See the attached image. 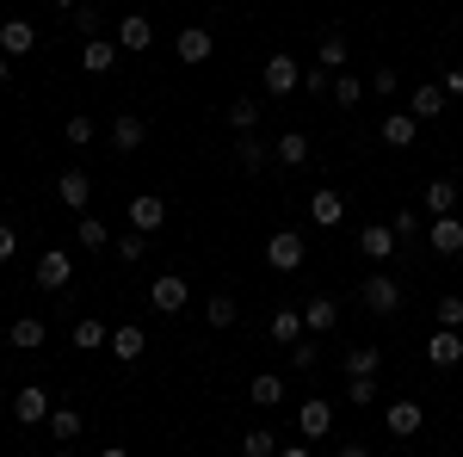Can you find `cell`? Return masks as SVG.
Masks as SVG:
<instances>
[{"label":"cell","mask_w":463,"mask_h":457,"mask_svg":"<svg viewBox=\"0 0 463 457\" xmlns=\"http://www.w3.org/2000/svg\"><path fill=\"white\" fill-rule=\"evenodd\" d=\"M143 142H148L143 118H111V148H118V155H137Z\"/></svg>","instance_id":"obj_20"},{"label":"cell","mask_w":463,"mask_h":457,"mask_svg":"<svg viewBox=\"0 0 463 457\" xmlns=\"http://www.w3.org/2000/svg\"><path fill=\"white\" fill-rule=\"evenodd\" d=\"M420 421H427V408H420V402H390V408H383L390 439H414V433H420Z\"/></svg>","instance_id":"obj_10"},{"label":"cell","mask_w":463,"mask_h":457,"mask_svg":"<svg viewBox=\"0 0 463 457\" xmlns=\"http://www.w3.org/2000/svg\"><path fill=\"white\" fill-rule=\"evenodd\" d=\"M303 328H309V334H334V328H340V303H334V297H309V303H303Z\"/></svg>","instance_id":"obj_13"},{"label":"cell","mask_w":463,"mask_h":457,"mask_svg":"<svg viewBox=\"0 0 463 457\" xmlns=\"http://www.w3.org/2000/svg\"><path fill=\"white\" fill-rule=\"evenodd\" d=\"M74 25H80V32H87V37H99V25H106V13L80 0V6H74Z\"/></svg>","instance_id":"obj_43"},{"label":"cell","mask_w":463,"mask_h":457,"mask_svg":"<svg viewBox=\"0 0 463 457\" xmlns=\"http://www.w3.org/2000/svg\"><path fill=\"white\" fill-rule=\"evenodd\" d=\"M118 62V37H87V50H80V69L87 74H106Z\"/></svg>","instance_id":"obj_23"},{"label":"cell","mask_w":463,"mask_h":457,"mask_svg":"<svg viewBox=\"0 0 463 457\" xmlns=\"http://www.w3.org/2000/svg\"><path fill=\"white\" fill-rule=\"evenodd\" d=\"M106 347H111V358H118V365H137V358L148 352V334L137 328V321H124V328H111Z\"/></svg>","instance_id":"obj_8"},{"label":"cell","mask_w":463,"mask_h":457,"mask_svg":"<svg viewBox=\"0 0 463 457\" xmlns=\"http://www.w3.org/2000/svg\"><path fill=\"white\" fill-rule=\"evenodd\" d=\"M266 266H272V272H297V266H303V235H297V229H279V235L266 242Z\"/></svg>","instance_id":"obj_3"},{"label":"cell","mask_w":463,"mask_h":457,"mask_svg":"<svg viewBox=\"0 0 463 457\" xmlns=\"http://www.w3.org/2000/svg\"><path fill=\"white\" fill-rule=\"evenodd\" d=\"M241 452H248V457H272V452H279V433H272V426H253L248 439H241Z\"/></svg>","instance_id":"obj_36"},{"label":"cell","mask_w":463,"mask_h":457,"mask_svg":"<svg viewBox=\"0 0 463 457\" xmlns=\"http://www.w3.org/2000/svg\"><path fill=\"white\" fill-rule=\"evenodd\" d=\"M377 365H383V352H377V347H353L346 358H340V371H346V377H358V371H377Z\"/></svg>","instance_id":"obj_33"},{"label":"cell","mask_w":463,"mask_h":457,"mask_svg":"<svg viewBox=\"0 0 463 457\" xmlns=\"http://www.w3.org/2000/svg\"><path fill=\"white\" fill-rule=\"evenodd\" d=\"M297 426H303V439H327V433H334V402L309 395V402L297 408Z\"/></svg>","instance_id":"obj_11"},{"label":"cell","mask_w":463,"mask_h":457,"mask_svg":"<svg viewBox=\"0 0 463 457\" xmlns=\"http://www.w3.org/2000/svg\"><path fill=\"white\" fill-rule=\"evenodd\" d=\"M229 124H235V130H253V124H260V100H235V106H229Z\"/></svg>","instance_id":"obj_41"},{"label":"cell","mask_w":463,"mask_h":457,"mask_svg":"<svg viewBox=\"0 0 463 457\" xmlns=\"http://www.w3.org/2000/svg\"><path fill=\"white\" fill-rule=\"evenodd\" d=\"M56 6H62V13H74V6H80V0H56Z\"/></svg>","instance_id":"obj_49"},{"label":"cell","mask_w":463,"mask_h":457,"mask_svg":"<svg viewBox=\"0 0 463 457\" xmlns=\"http://www.w3.org/2000/svg\"><path fill=\"white\" fill-rule=\"evenodd\" d=\"M290 371H316V365H321V352H316V340H290Z\"/></svg>","instance_id":"obj_39"},{"label":"cell","mask_w":463,"mask_h":457,"mask_svg":"<svg viewBox=\"0 0 463 457\" xmlns=\"http://www.w3.org/2000/svg\"><path fill=\"white\" fill-rule=\"evenodd\" d=\"M155 43V25H148V13H130V19H118V50H148Z\"/></svg>","instance_id":"obj_18"},{"label":"cell","mask_w":463,"mask_h":457,"mask_svg":"<svg viewBox=\"0 0 463 457\" xmlns=\"http://www.w3.org/2000/svg\"><path fill=\"white\" fill-rule=\"evenodd\" d=\"M266 334L279 340V347H290V340H303L309 328H303V309H272V321H266Z\"/></svg>","instance_id":"obj_26"},{"label":"cell","mask_w":463,"mask_h":457,"mask_svg":"<svg viewBox=\"0 0 463 457\" xmlns=\"http://www.w3.org/2000/svg\"><path fill=\"white\" fill-rule=\"evenodd\" d=\"M69 142H74V148H87V142H93V118H69Z\"/></svg>","instance_id":"obj_46"},{"label":"cell","mask_w":463,"mask_h":457,"mask_svg":"<svg viewBox=\"0 0 463 457\" xmlns=\"http://www.w3.org/2000/svg\"><path fill=\"white\" fill-rule=\"evenodd\" d=\"M272 161H279V167H303V161H309V137H303V130H285V137L272 142Z\"/></svg>","instance_id":"obj_25"},{"label":"cell","mask_w":463,"mask_h":457,"mask_svg":"<svg viewBox=\"0 0 463 457\" xmlns=\"http://www.w3.org/2000/svg\"><path fill=\"white\" fill-rule=\"evenodd\" d=\"M13 247H19V235H13V223H0V260H6Z\"/></svg>","instance_id":"obj_47"},{"label":"cell","mask_w":463,"mask_h":457,"mask_svg":"<svg viewBox=\"0 0 463 457\" xmlns=\"http://www.w3.org/2000/svg\"><path fill=\"white\" fill-rule=\"evenodd\" d=\"M130 229H143V235H161V229H167V205H161L155 192H137V198H130Z\"/></svg>","instance_id":"obj_6"},{"label":"cell","mask_w":463,"mask_h":457,"mask_svg":"<svg viewBox=\"0 0 463 457\" xmlns=\"http://www.w3.org/2000/svg\"><path fill=\"white\" fill-rule=\"evenodd\" d=\"M297 87H303V69H297V56L272 50V56H266V93H272V100H285V93H297Z\"/></svg>","instance_id":"obj_2"},{"label":"cell","mask_w":463,"mask_h":457,"mask_svg":"<svg viewBox=\"0 0 463 457\" xmlns=\"http://www.w3.org/2000/svg\"><path fill=\"white\" fill-rule=\"evenodd\" d=\"M358 253H364V260H390L395 253V229L390 223H364V229H358Z\"/></svg>","instance_id":"obj_16"},{"label":"cell","mask_w":463,"mask_h":457,"mask_svg":"<svg viewBox=\"0 0 463 457\" xmlns=\"http://www.w3.org/2000/svg\"><path fill=\"white\" fill-rule=\"evenodd\" d=\"M458 211V179H432L427 186V216H445Z\"/></svg>","instance_id":"obj_28"},{"label":"cell","mask_w":463,"mask_h":457,"mask_svg":"<svg viewBox=\"0 0 463 457\" xmlns=\"http://www.w3.org/2000/svg\"><path fill=\"white\" fill-rule=\"evenodd\" d=\"M427 358L432 365H463V328H439L427 340Z\"/></svg>","instance_id":"obj_19"},{"label":"cell","mask_w":463,"mask_h":457,"mask_svg":"<svg viewBox=\"0 0 463 457\" xmlns=\"http://www.w3.org/2000/svg\"><path fill=\"white\" fill-rule=\"evenodd\" d=\"M6 340H13V352H37L43 340H50V321L43 316H19L13 328H6Z\"/></svg>","instance_id":"obj_14"},{"label":"cell","mask_w":463,"mask_h":457,"mask_svg":"<svg viewBox=\"0 0 463 457\" xmlns=\"http://www.w3.org/2000/svg\"><path fill=\"white\" fill-rule=\"evenodd\" d=\"M248 395H253V408H279V402H285V377H279V371H260L248 384Z\"/></svg>","instance_id":"obj_27"},{"label":"cell","mask_w":463,"mask_h":457,"mask_svg":"<svg viewBox=\"0 0 463 457\" xmlns=\"http://www.w3.org/2000/svg\"><path fill=\"white\" fill-rule=\"evenodd\" d=\"M185 297H192V290H185V279H179V272H161V279L148 284V303H155L161 316H179V309H185Z\"/></svg>","instance_id":"obj_5"},{"label":"cell","mask_w":463,"mask_h":457,"mask_svg":"<svg viewBox=\"0 0 463 457\" xmlns=\"http://www.w3.org/2000/svg\"><path fill=\"white\" fill-rule=\"evenodd\" d=\"M69 279H74L69 253H62V247H50V253L37 260V284H43V290H69Z\"/></svg>","instance_id":"obj_15"},{"label":"cell","mask_w":463,"mask_h":457,"mask_svg":"<svg viewBox=\"0 0 463 457\" xmlns=\"http://www.w3.org/2000/svg\"><path fill=\"white\" fill-rule=\"evenodd\" d=\"M211 50H216L211 25H185L179 43H174V56H179V62H192V69H198V62H211Z\"/></svg>","instance_id":"obj_7"},{"label":"cell","mask_w":463,"mask_h":457,"mask_svg":"<svg viewBox=\"0 0 463 457\" xmlns=\"http://www.w3.org/2000/svg\"><path fill=\"white\" fill-rule=\"evenodd\" d=\"M414 137H420V118H414V111L383 118V142H390V148H414Z\"/></svg>","instance_id":"obj_24"},{"label":"cell","mask_w":463,"mask_h":457,"mask_svg":"<svg viewBox=\"0 0 463 457\" xmlns=\"http://www.w3.org/2000/svg\"><path fill=\"white\" fill-rule=\"evenodd\" d=\"M445 106V87H414V118H439Z\"/></svg>","instance_id":"obj_40"},{"label":"cell","mask_w":463,"mask_h":457,"mask_svg":"<svg viewBox=\"0 0 463 457\" xmlns=\"http://www.w3.org/2000/svg\"><path fill=\"white\" fill-rule=\"evenodd\" d=\"M432 321H439V328H463V297H439Z\"/></svg>","instance_id":"obj_42"},{"label":"cell","mask_w":463,"mask_h":457,"mask_svg":"<svg viewBox=\"0 0 463 457\" xmlns=\"http://www.w3.org/2000/svg\"><path fill=\"white\" fill-rule=\"evenodd\" d=\"M346 402H353V408H377V371H358V377H346Z\"/></svg>","instance_id":"obj_29"},{"label":"cell","mask_w":463,"mask_h":457,"mask_svg":"<svg viewBox=\"0 0 463 457\" xmlns=\"http://www.w3.org/2000/svg\"><path fill=\"white\" fill-rule=\"evenodd\" d=\"M358 303H364V309H371V316H402V284L390 279V272H364V279H358Z\"/></svg>","instance_id":"obj_1"},{"label":"cell","mask_w":463,"mask_h":457,"mask_svg":"<svg viewBox=\"0 0 463 457\" xmlns=\"http://www.w3.org/2000/svg\"><path fill=\"white\" fill-rule=\"evenodd\" d=\"M303 93H334V69H303Z\"/></svg>","instance_id":"obj_44"},{"label":"cell","mask_w":463,"mask_h":457,"mask_svg":"<svg viewBox=\"0 0 463 457\" xmlns=\"http://www.w3.org/2000/svg\"><path fill=\"white\" fill-rule=\"evenodd\" d=\"M13 414H19V426H37V421H50V395L37 384H25L19 395H13Z\"/></svg>","instance_id":"obj_17"},{"label":"cell","mask_w":463,"mask_h":457,"mask_svg":"<svg viewBox=\"0 0 463 457\" xmlns=\"http://www.w3.org/2000/svg\"><path fill=\"white\" fill-rule=\"evenodd\" d=\"M358 100H364V81H358V74H334V106L353 111Z\"/></svg>","instance_id":"obj_32"},{"label":"cell","mask_w":463,"mask_h":457,"mask_svg":"<svg viewBox=\"0 0 463 457\" xmlns=\"http://www.w3.org/2000/svg\"><path fill=\"white\" fill-rule=\"evenodd\" d=\"M143 253H148V235H143V229H124V235H118V260H130V266H137Z\"/></svg>","instance_id":"obj_38"},{"label":"cell","mask_w":463,"mask_h":457,"mask_svg":"<svg viewBox=\"0 0 463 457\" xmlns=\"http://www.w3.org/2000/svg\"><path fill=\"white\" fill-rule=\"evenodd\" d=\"M50 433H56L62 445H69V439H80V414H74V408H50Z\"/></svg>","instance_id":"obj_37"},{"label":"cell","mask_w":463,"mask_h":457,"mask_svg":"<svg viewBox=\"0 0 463 457\" xmlns=\"http://www.w3.org/2000/svg\"><path fill=\"white\" fill-rule=\"evenodd\" d=\"M427 247H432V253H445V260H451V253H463V216H458V211L432 216V229H427Z\"/></svg>","instance_id":"obj_4"},{"label":"cell","mask_w":463,"mask_h":457,"mask_svg":"<svg viewBox=\"0 0 463 457\" xmlns=\"http://www.w3.org/2000/svg\"><path fill=\"white\" fill-rule=\"evenodd\" d=\"M204 316H211V328H235V321H241V309H235V297H229V290H216Z\"/></svg>","instance_id":"obj_34"},{"label":"cell","mask_w":463,"mask_h":457,"mask_svg":"<svg viewBox=\"0 0 463 457\" xmlns=\"http://www.w3.org/2000/svg\"><path fill=\"white\" fill-rule=\"evenodd\" d=\"M106 340H111V328H106V321H93V316H80V321H74V347H80V352L106 347Z\"/></svg>","instance_id":"obj_30"},{"label":"cell","mask_w":463,"mask_h":457,"mask_svg":"<svg viewBox=\"0 0 463 457\" xmlns=\"http://www.w3.org/2000/svg\"><path fill=\"white\" fill-rule=\"evenodd\" d=\"M309 216H316V229H340V223H346V205H340V192H327V186H321L316 198H309Z\"/></svg>","instance_id":"obj_22"},{"label":"cell","mask_w":463,"mask_h":457,"mask_svg":"<svg viewBox=\"0 0 463 457\" xmlns=\"http://www.w3.org/2000/svg\"><path fill=\"white\" fill-rule=\"evenodd\" d=\"M316 62H321V69H346V37L327 32V37H321V50H316Z\"/></svg>","instance_id":"obj_35"},{"label":"cell","mask_w":463,"mask_h":457,"mask_svg":"<svg viewBox=\"0 0 463 457\" xmlns=\"http://www.w3.org/2000/svg\"><path fill=\"white\" fill-rule=\"evenodd\" d=\"M56 198H62L74 216L87 211V198H93V179H87V167H62V179H56Z\"/></svg>","instance_id":"obj_9"},{"label":"cell","mask_w":463,"mask_h":457,"mask_svg":"<svg viewBox=\"0 0 463 457\" xmlns=\"http://www.w3.org/2000/svg\"><path fill=\"white\" fill-rule=\"evenodd\" d=\"M235 161H241V174H266V167H272V148L253 137V130H241V142H235Z\"/></svg>","instance_id":"obj_21"},{"label":"cell","mask_w":463,"mask_h":457,"mask_svg":"<svg viewBox=\"0 0 463 457\" xmlns=\"http://www.w3.org/2000/svg\"><path fill=\"white\" fill-rule=\"evenodd\" d=\"M13 87V56H0V93Z\"/></svg>","instance_id":"obj_48"},{"label":"cell","mask_w":463,"mask_h":457,"mask_svg":"<svg viewBox=\"0 0 463 457\" xmlns=\"http://www.w3.org/2000/svg\"><path fill=\"white\" fill-rule=\"evenodd\" d=\"M390 229H395V242H414V229H420V216H414V211H395V223H390Z\"/></svg>","instance_id":"obj_45"},{"label":"cell","mask_w":463,"mask_h":457,"mask_svg":"<svg viewBox=\"0 0 463 457\" xmlns=\"http://www.w3.org/2000/svg\"><path fill=\"white\" fill-rule=\"evenodd\" d=\"M74 235H80V247H87V253H99V247L111 242V229L99 223V216H80V223H74Z\"/></svg>","instance_id":"obj_31"},{"label":"cell","mask_w":463,"mask_h":457,"mask_svg":"<svg viewBox=\"0 0 463 457\" xmlns=\"http://www.w3.org/2000/svg\"><path fill=\"white\" fill-rule=\"evenodd\" d=\"M32 50H37L32 19H6V25H0V56H32Z\"/></svg>","instance_id":"obj_12"}]
</instances>
